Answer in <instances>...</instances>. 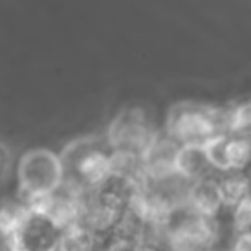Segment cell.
I'll return each mask as SVG.
<instances>
[{"label": "cell", "instance_id": "obj_8", "mask_svg": "<svg viewBox=\"0 0 251 251\" xmlns=\"http://www.w3.org/2000/svg\"><path fill=\"white\" fill-rule=\"evenodd\" d=\"M100 237L90 230L83 224H74V226L64 229L60 237L59 250L60 251H100Z\"/></svg>", "mask_w": 251, "mask_h": 251}, {"label": "cell", "instance_id": "obj_7", "mask_svg": "<svg viewBox=\"0 0 251 251\" xmlns=\"http://www.w3.org/2000/svg\"><path fill=\"white\" fill-rule=\"evenodd\" d=\"M188 201L196 215L213 219L220 206H224L219 182L205 177L196 179L195 184L189 188Z\"/></svg>", "mask_w": 251, "mask_h": 251}, {"label": "cell", "instance_id": "obj_12", "mask_svg": "<svg viewBox=\"0 0 251 251\" xmlns=\"http://www.w3.org/2000/svg\"><path fill=\"white\" fill-rule=\"evenodd\" d=\"M133 251H169V250L153 239H140Z\"/></svg>", "mask_w": 251, "mask_h": 251}, {"label": "cell", "instance_id": "obj_3", "mask_svg": "<svg viewBox=\"0 0 251 251\" xmlns=\"http://www.w3.org/2000/svg\"><path fill=\"white\" fill-rule=\"evenodd\" d=\"M19 189L29 205L47 198L64 184V169L60 155L45 148H35L25 153L19 162Z\"/></svg>", "mask_w": 251, "mask_h": 251}, {"label": "cell", "instance_id": "obj_9", "mask_svg": "<svg viewBox=\"0 0 251 251\" xmlns=\"http://www.w3.org/2000/svg\"><path fill=\"white\" fill-rule=\"evenodd\" d=\"M28 212L29 206L25 201H4L0 205V241L4 246L14 237Z\"/></svg>", "mask_w": 251, "mask_h": 251}, {"label": "cell", "instance_id": "obj_4", "mask_svg": "<svg viewBox=\"0 0 251 251\" xmlns=\"http://www.w3.org/2000/svg\"><path fill=\"white\" fill-rule=\"evenodd\" d=\"M64 227L45 212L29 208L21 227L11 241L5 244V251H53L59 248Z\"/></svg>", "mask_w": 251, "mask_h": 251}, {"label": "cell", "instance_id": "obj_1", "mask_svg": "<svg viewBox=\"0 0 251 251\" xmlns=\"http://www.w3.org/2000/svg\"><path fill=\"white\" fill-rule=\"evenodd\" d=\"M112 148V147H110ZM95 138H83L67 145L60 155L64 169V184L79 193L97 189L114 174L115 150L108 153Z\"/></svg>", "mask_w": 251, "mask_h": 251}, {"label": "cell", "instance_id": "obj_5", "mask_svg": "<svg viewBox=\"0 0 251 251\" xmlns=\"http://www.w3.org/2000/svg\"><path fill=\"white\" fill-rule=\"evenodd\" d=\"M112 148L115 153L126 155H145L155 138L148 131L147 122L141 117V112L127 110L122 112L110 126L108 133Z\"/></svg>", "mask_w": 251, "mask_h": 251}, {"label": "cell", "instance_id": "obj_10", "mask_svg": "<svg viewBox=\"0 0 251 251\" xmlns=\"http://www.w3.org/2000/svg\"><path fill=\"white\" fill-rule=\"evenodd\" d=\"M227 129L236 136H250L251 134V105L239 107L229 119H227Z\"/></svg>", "mask_w": 251, "mask_h": 251}, {"label": "cell", "instance_id": "obj_2", "mask_svg": "<svg viewBox=\"0 0 251 251\" xmlns=\"http://www.w3.org/2000/svg\"><path fill=\"white\" fill-rule=\"evenodd\" d=\"M227 119L212 107L200 103H179L169 114L167 129L171 138L182 148H205L212 140L224 134Z\"/></svg>", "mask_w": 251, "mask_h": 251}, {"label": "cell", "instance_id": "obj_6", "mask_svg": "<svg viewBox=\"0 0 251 251\" xmlns=\"http://www.w3.org/2000/svg\"><path fill=\"white\" fill-rule=\"evenodd\" d=\"M205 153L212 167L220 171H232L243 167L250 160L251 147L246 138L236 134L229 136L224 133L206 145Z\"/></svg>", "mask_w": 251, "mask_h": 251}, {"label": "cell", "instance_id": "obj_11", "mask_svg": "<svg viewBox=\"0 0 251 251\" xmlns=\"http://www.w3.org/2000/svg\"><path fill=\"white\" fill-rule=\"evenodd\" d=\"M11 150L7 148V145L0 141V182L4 181L9 169H11Z\"/></svg>", "mask_w": 251, "mask_h": 251}]
</instances>
